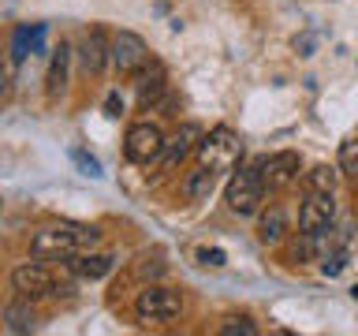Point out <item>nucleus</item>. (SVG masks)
Wrapping results in <instances>:
<instances>
[{
	"instance_id": "1",
	"label": "nucleus",
	"mask_w": 358,
	"mask_h": 336,
	"mask_svg": "<svg viewBox=\"0 0 358 336\" xmlns=\"http://www.w3.org/2000/svg\"><path fill=\"white\" fill-rule=\"evenodd\" d=\"M101 243V232L90 224H75V220H60V224H45L34 232L30 239V254L41 262H56V258H75L86 254Z\"/></svg>"
},
{
	"instance_id": "2",
	"label": "nucleus",
	"mask_w": 358,
	"mask_h": 336,
	"mask_svg": "<svg viewBox=\"0 0 358 336\" xmlns=\"http://www.w3.org/2000/svg\"><path fill=\"white\" fill-rule=\"evenodd\" d=\"M265 179H262V168L250 164V168H239V172H231L228 187H224V202H228L231 213H239V217H254V213H262L265 206Z\"/></svg>"
},
{
	"instance_id": "3",
	"label": "nucleus",
	"mask_w": 358,
	"mask_h": 336,
	"mask_svg": "<svg viewBox=\"0 0 358 336\" xmlns=\"http://www.w3.org/2000/svg\"><path fill=\"white\" fill-rule=\"evenodd\" d=\"M243 157V142H239V134H235L231 127H213L209 134H201V142H198V164L201 168H213V172H231L235 161Z\"/></svg>"
},
{
	"instance_id": "4",
	"label": "nucleus",
	"mask_w": 358,
	"mask_h": 336,
	"mask_svg": "<svg viewBox=\"0 0 358 336\" xmlns=\"http://www.w3.org/2000/svg\"><path fill=\"white\" fill-rule=\"evenodd\" d=\"M179 314H183V295L176 288H161V284H150L138 291L134 299V318L142 325H172Z\"/></svg>"
},
{
	"instance_id": "5",
	"label": "nucleus",
	"mask_w": 358,
	"mask_h": 336,
	"mask_svg": "<svg viewBox=\"0 0 358 336\" xmlns=\"http://www.w3.org/2000/svg\"><path fill=\"white\" fill-rule=\"evenodd\" d=\"M164 131L157 127V123L142 120V123H131L127 134H123V157H127L131 164H153L164 157Z\"/></svg>"
},
{
	"instance_id": "6",
	"label": "nucleus",
	"mask_w": 358,
	"mask_h": 336,
	"mask_svg": "<svg viewBox=\"0 0 358 336\" xmlns=\"http://www.w3.org/2000/svg\"><path fill=\"white\" fill-rule=\"evenodd\" d=\"M11 291H15V295H27V299L56 295V276H52V269L41 265V262H19L11 269Z\"/></svg>"
},
{
	"instance_id": "7",
	"label": "nucleus",
	"mask_w": 358,
	"mask_h": 336,
	"mask_svg": "<svg viewBox=\"0 0 358 336\" xmlns=\"http://www.w3.org/2000/svg\"><path fill=\"white\" fill-rule=\"evenodd\" d=\"M112 64H116V71L123 78H134L145 64H150V45H145L134 30H120L116 38H112Z\"/></svg>"
},
{
	"instance_id": "8",
	"label": "nucleus",
	"mask_w": 358,
	"mask_h": 336,
	"mask_svg": "<svg viewBox=\"0 0 358 336\" xmlns=\"http://www.w3.org/2000/svg\"><path fill=\"white\" fill-rule=\"evenodd\" d=\"M257 168H262V179L268 190H280V187H291L302 172V161L295 150H280V153H268V157H257L254 161Z\"/></svg>"
},
{
	"instance_id": "9",
	"label": "nucleus",
	"mask_w": 358,
	"mask_h": 336,
	"mask_svg": "<svg viewBox=\"0 0 358 336\" xmlns=\"http://www.w3.org/2000/svg\"><path fill=\"white\" fill-rule=\"evenodd\" d=\"M332 217H336V202H332V195L306 190V198L299 202V232L321 235V232H329Z\"/></svg>"
},
{
	"instance_id": "10",
	"label": "nucleus",
	"mask_w": 358,
	"mask_h": 336,
	"mask_svg": "<svg viewBox=\"0 0 358 336\" xmlns=\"http://www.w3.org/2000/svg\"><path fill=\"white\" fill-rule=\"evenodd\" d=\"M134 94H138L142 108H153L157 101L168 94V71H164L161 60H150L138 75H134Z\"/></svg>"
},
{
	"instance_id": "11",
	"label": "nucleus",
	"mask_w": 358,
	"mask_h": 336,
	"mask_svg": "<svg viewBox=\"0 0 358 336\" xmlns=\"http://www.w3.org/2000/svg\"><path fill=\"white\" fill-rule=\"evenodd\" d=\"M78 52H83L86 75H101V71H105V64L112 60V41L105 38V30H101V27H90V30L83 34Z\"/></svg>"
},
{
	"instance_id": "12",
	"label": "nucleus",
	"mask_w": 358,
	"mask_h": 336,
	"mask_svg": "<svg viewBox=\"0 0 358 336\" xmlns=\"http://www.w3.org/2000/svg\"><path fill=\"white\" fill-rule=\"evenodd\" d=\"M198 142H201V127H198V123H179L176 134L164 142L161 164L168 168V172H172L179 161H187V157H190V150H198Z\"/></svg>"
},
{
	"instance_id": "13",
	"label": "nucleus",
	"mask_w": 358,
	"mask_h": 336,
	"mask_svg": "<svg viewBox=\"0 0 358 336\" xmlns=\"http://www.w3.org/2000/svg\"><path fill=\"white\" fill-rule=\"evenodd\" d=\"M67 60H71V49L60 41L52 49V60H49V71H45V97L56 101L64 94V86H67Z\"/></svg>"
},
{
	"instance_id": "14",
	"label": "nucleus",
	"mask_w": 358,
	"mask_h": 336,
	"mask_svg": "<svg viewBox=\"0 0 358 336\" xmlns=\"http://www.w3.org/2000/svg\"><path fill=\"white\" fill-rule=\"evenodd\" d=\"M30 302H34V299L15 295V299L4 307V329H8V332H30L34 325H38V314H34Z\"/></svg>"
},
{
	"instance_id": "15",
	"label": "nucleus",
	"mask_w": 358,
	"mask_h": 336,
	"mask_svg": "<svg viewBox=\"0 0 358 336\" xmlns=\"http://www.w3.org/2000/svg\"><path fill=\"white\" fill-rule=\"evenodd\" d=\"M284 235H287V213H284V206H268L262 213V220H257V239H262L265 246H276Z\"/></svg>"
},
{
	"instance_id": "16",
	"label": "nucleus",
	"mask_w": 358,
	"mask_h": 336,
	"mask_svg": "<svg viewBox=\"0 0 358 336\" xmlns=\"http://www.w3.org/2000/svg\"><path fill=\"white\" fill-rule=\"evenodd\" d=\"M213 187H217V172L198 164L194 172H187V179H183V198L187 202H206L213 195Z\"/></svg>"
},
{
	"instance_id": "17",
	"label": "nucleus",
	"mask_w": 358,
	"mask_h": 336,
	"mask_svg": "<svg viewBox=\"0 0 358 336\" xmlns=\"http://www.w3.org/2000/svg\"><path fill=\"white\" fill-rule=\"evenodd\" d=\"M112 254H94V251H86V254H75V262H71V269L83 280H101V276H108L112 273Z\"/></svg>"
},
{
	"instance_id": "18",
	"label": "nucleus",
	"mask_w": 358,
	"mask_h": 336,
	"mask_svg": "<svg viewBox=\"0 0 358 336\" xmlns=\"http://www.w3.org/2000/svg\"><path fill=\"white\" fill-rule=\"evenodd\" d=\"M336 183H340V168H332V164H313L310 172L302 176V187L317 190V195H332Z\"/></svg>"
},
{
	"instance_id": "19",
	"label": "nucleus",
	"mask_w": 358,
	"mask_h": 336,
	"mask_svg": "<svg viewBox=\"0 0 358 336\" xmlns=\"http://www.w3.org/2000/svg\"><path fill=\"white\" fill-rule=\"evenodd\" d=\"M41 38H45V27H41V22H38V27H19V30H15V41H11V60L19 64L30 49H38Z\"/></svg>"
},
{
	"instance_id": "20",
	"label": "nucleus",
	"mask_w": 358,
	"mask_h": 336,
	"mask_svg": "<svg viewBox=\"0 0 358 336\" xmlns=\"http://www.w3.org/2000/svg\"><path fill=\"white\" fill-rule=\"evenodd\" d=\"M340 172L358 179V131L347 142H340Z\"/></svg>"
},
{
	"instance_id": "21",
	"label": "nucleus",
	"mask_w": 358,
	"mask_h": 336,
	"mask_svg": "<svg viewBox=\"0 0 358 336\" xmlns=\"http://www.w3.org/2000/svg\"><path fill=\"white\" fill-rule=\"evenodd\" d=\"M220 332H224V336H235V332H239V336H254L257 325H254L250 318H224V321H220Z\"/></svg>"
},
{
	"instance_id": "22",
	"label": "nucleus",
	"mask_w": 358,
	"mask_h": 336,
	"mask_svg": "<svg viewBox=\"0 0 358 336\" xmlns=\"http://www.w3.org/2000/svg\"><path fill=\"white\" fill-rule=\"evenodd\" d=\"M343 265H347V251H332V254H324L321 273H324V276H340Z\"/></svg>"
},
{
	"instance_id": "23",
	"label": "nucleus",
	"mask_w": 358,
	"mask_h": 336,
	"mask_svg": "<svg viewBox=\"0 0 358 336\" xmlns=\"http://www.w3.org/2000/svg\"><path fill=\"white\" fill-rule=\"evenodd\" d=\"M198 262L209 265V269H220L224 262H228V254H224L220 246H201V251H198Z\"/></svg>"
},
{
	"instance_id": "24",
	"label": "nucleus",
	"mask_w": 358,
	"mask_h": 336,
	"mask_svg": "<svg viewBox=\"0 0 358 336\" xmlns=\"http://www.w3.org/2000/svg\"><path fill=\"white\" fill-rule=\"evenodd\" d=\"M105 112H108V116H123V97L116 94V90L105 97Z\"/></svg>"
},
{
	"instance_id": "25",
	"label": "nucleus",
	"mask_w": 358,
	"mask_h": 336,
	"mask_svg": "<svg viewBox=\"0 0 358 336\" xmlns=\"http://www.w3.org/2000/svg\"><path fill=\"white\" fill-rule=\"evenodd\" d=\"M161 273H164V265H150V258H142L138 276H161Z\"/></svg>"
},
{
	"instance_id": "26",
	"label": "nucleus",
	"mask_w": 358,
	"mask_h": 336,
	"mask_svg": "<svg viewBox=\"0 0 358 336\" xmlns=\"http://www.w3.org/2000/svg\"><path fill=\"white\" fill-rule=\"evenodd\" d=\"M351 295H355V299H358V284H355V288H351Z\"/></svg>"
}]
</instances>
